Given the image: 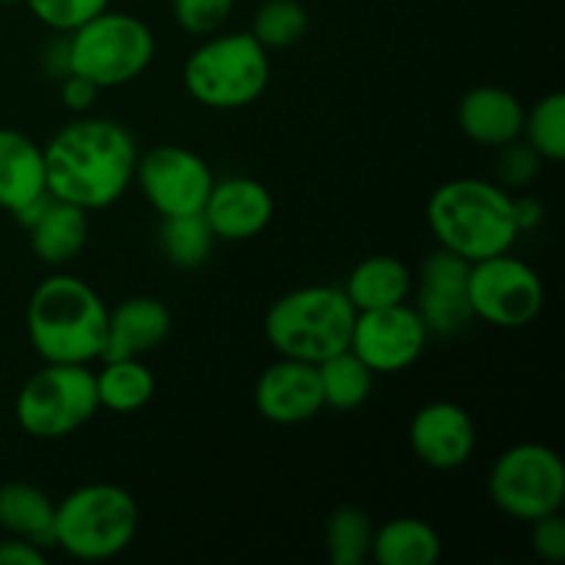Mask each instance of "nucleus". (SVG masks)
Segmentation results:
<instances>
[{"label":"nucleus","mask_w":565,"mask_h":565,"mask_svg":"<svg viewBox=\"0 0 565 565\" xmlns=\"http://www.w3.org/2000/svg\"><path fill=\"white\" fill-rule=\"evenodd\" d=\"M136 163V138L125 125L103 116L70 121L44 147L50 196L86 213L119 202L130 188Z\"/></svg>","instance_id":"f257e3e1"},{"label":"nucleus","mask_w":565,"mask_h":565,"mask_svg":"<svg viewBox=\"0 0 565 565\" xmlns=\"http://www.w3.org/2000/svg\"><path fill=\"white\" fill-rule=\"evenodd\" d=\"M28 337L47 364H92L103 359L108 307L92 285L55 274L31 292Z\"/></svg>","instance_id":"f03ea898"},{"label":"nucleus","mask_w":565,"mask_h":565,"mask_svg":"<svg viewBox=\"0 0 565 565\" xmlns=\"http://www.w3.org/2000/svg\"><path fill=\"white\" fill-rule=\"evenodd\" d=\"M428 226L441 248H450L469 263L511 252L522 235L511 191L475 177L436 188L428 202Z\"/></svg>","instance_id":"7ed1b4c3"},{"label":"nucleus","mask_w":565,"mask_h":565,"mask_svg":"<svg viewBox=\"0 0 565 565\" xmlns=\"http://www.w3.org/2000/svg\"><path fill=\"white\" fill-rule=\"evenodd\" d=\"M353 309L342 287L309 285L287 292L265 315V337L279 356L320 364L351 348Z\"/></svg>","instance_id":"20e7f679"},{"label":"nucleus","mask_w":565,"mask_h":565,"mask_svg":"<svg viewBox=\"0 0 565 565\" xmlns=\"http://www.w3.org/2000/svg\"><path fill=\"white\" fill-rule=\"evenodd\" d=\"M270 81L268 50L252 31L221 33L188 55L182 83L199 105L213 110H237L257 103Z\"/></svg>","instance_id":"39448f33"},{"label":"nucleus","mask_w":565,"mask_h":565,"mask_svg":"<svg viewBox=\"0 0 565 565\" xmlns=\"http://www.w3.org/2000/svg\"><path fill=\"white\" fill-rule=\"evenodd\" d=\"M138 530V505L114 483H88L55 505V546L75 561L97 563L121 555Z\"/></svg>","instance_id":"423d86ee"},{"label":"nucleus","mask_w":565,"mask_h":565,"mask_svg":"<svg viewBox=\"0 0 565 565\" xmlns=\"http://www.w3.org/2000/svg\"><path fill=\"white\" fill-rule=\"evenodd\" d=\"M72 72L99 88L136 81L154 58L152 28L125 11H99L70 33Z\"/></svg>","instance_id":"0eeeda50"},{"label":"nucleus","mask_w":565,"mask_h":565,"mask_svg":"<svg viewBox=\"0 0 565 565\" xmlns=\"http://www.w3.org/2000/svg\"><path fill=\"white\" fill-rule=\"evenodd\" d=\"M99 412L88 364H47L22 384L14 403L20 428L33 439H64Z\"/></svg>","instance_id":"6e6552de"},{"label":"nucleus","mask_w":565,"mask_h":565,"mask_svg":"<svg viewBox=\"0 0 565 565\" xmlns=\"http://www.w3.org/2000/svg\"><path fill=\"white\" fill-rule=\"evenodd\" d=\"M489 497L516 522H535L546 513H557L565 500L563 458L535 441L511 447L491 467Z\"/></svg>","instance_id":"1a4fd4ad"},{"label":"nucleus","mask_w":565,"mask_h":565,"mask_svg":"<svg viewBox=\"0 0 565 565\" xmlns=\"http://www.w3.org/2000/svg\"><path fill=\"white\" fill-rule=\"evenodd\" d=\"M467 296L472 315L483 323L497 329H524L541 315L546 292L541 276L505 252L472 263Z\"/></svg>","instance_id":"9d476101"},{"label":"nucleus","mask_w":565,"mask_h":565,"mask_svg":"<svg viewBox=\"0 0 565 565\" xmlns=\"http://www.w3.org/2000/svg\"><path fill=\"white\" fill-rule=\"evenodd\" d=\"M132 180L141 188L143 199L160 213L171 215L202 213L215 177L202 154L180 143H160L138 154Z\"/></svg>","instance_id":"9b49d317"},{"label":"nucleus","mask_w":565,"mask_h":565,"mask_svg":"<svg viewBox=\"0 0 565 565\" xmlns=\"http://www.w3.org/2000/svg\"><path fill=\"white\" fill-rule=\"evenodd\" d=\"M428 337L417 309L408 303H395V307L356 312L351 351L375 375L403 373L423 356Z\"/></svg>","instance_id":"f8f14e48"},{"label":"nucleus","mask_w":565,"mask_h":565,"mask_svg":"<svg viewBox=\"0 0 565 565\" xmlns=\"http://www.w3.org/2000/svg\"><path fill=\"white\" fill-rule=\"evenodd\" d=\"M472 263L458 257L450 248H436L419 265L417 315L428 334L452 337L461 334L475 320L469 307L467 285Z\"/></svg>","instance_id":"ddd939ff"},{"label":"nucleus","mask_w":565,"mask_h":565,"mask_svg":"<svg viewBox=\"0 0 565 565\" xmlns=\"http://www.w3.org/2000/svg\"><path fill=\"white\" fill-rule=\"evenodd\" d=\"M412 450L425 467L458 469L472 458L478 447V428L463 406L450 401L425 403L408 425Z\"/></svg>","instance_id":"4468645a"},{"label":"nucleus","mask_w":565,"mask_h":565,"mask_svg":"<svg viewBox=\"0 0 565 565\" xmlns=\"http://www.w3.org/2000/svg\"><path fill=\"white\" fill-rule=\"evenodd\" d=\"M257 412L274 425H301L326 408L318 364L281 356L270 364L254 386Z\"/></svg>","instance_id":"2eb2a0df"},{"label":"nucleus","mask_w":565,"mask_h":565,"mask_svg":"<svg viewBox=\"0 0 565 565\" xmlns=\"http://www.w3.org/2000/svg\"><path fill=\"white\" fill-rule=\"evenodd\" d=\"M202 215L215 241L243 243L263 235L274 218V196L252 177H226L213 182Z\"/></svg>","instance_id":"dca6fc26"},{"label":"nucleus","mask_w":565,"mask_h":565,"mask_svg":"<svg viewBox=\"0 0 565 565\" xmlns=\"http://www.w3.org/2000/svg\"><path fill=\"white\" fill-rule=\"evenodd\" d=\"M171 334V312L160 298L132 296L108 309V329L99 362L141 359L163 345Z\"/></svg>","instance_id":"f3484780"},{"label":"nucleus","mask_w":565,"mask_h":565,"mask_svg":"<svg viewBox=\"0 0 565 565\" xmlns=\"http://www.w3.org/2000/svg\"><path fill=\"white\" fill-rule=\"evenodd\" d=\"M458 125L469 141L500 149L522 138L524 105L500 86H475L458 105Z\"/></svg>","instance_id":"a211bd4d"},{"label":"nucleus","mask_w":565,"mask_h":565,"mask_svg":"<svg viewBox=\"0 0 565 565\" xmlns=\"http://www.w3.org/2000/svg\"><path fill=\"white\" fill-rule=\"evenodd\" d=\"M47 191L44 149L25 132L0 127V207L11 215Z\"/></svg>","instance_id":"6ab92c4d"},{"label":"nucleus","mask_w":565,"mask_h":565,"mask_svg":"<svg viewBox=\"0 0 565 565\" xmlns=\"http://www.w3.org/2000/svg\"><path fill=\"white\" fill-rule=\"evenodd\" d=\"M31 248L44 265H66L86 248L88 213L77 204L50 199L44 213L28 226Z\"/></svg>","instance_id":"aec40b11"},{"label":"nucleus","mask_w":565,"mask_h":565,"mask_svg":"<svg viewBox=\"0 0 565 565\" xmlns=\"http://www.w3.org/2000/svg\"><path fill=\"white\" fill-rule=\"evenodd\" d=\"M342 290L351 298L356 312L395 307V303L408 301V292H412V270H408V265L403 259L390 257V254H375V257L362 259L351 270Z\"/></svg>","instance_id":"412c9836"},{"label":"nucleus","mask_w":565,"mask_h":565,"mask_svg":"<svg viewBox=\"0 0 565 565\" xmlns=\"http://www.w3.org/2000/svg\"><path fill=\"white\" fill-rule=\"evenodd\" d=\"M55 502L31 483L0 486V530L50 550L55 546Z\"/></svg>","instance_id":"4be33fe9"},{"label":"nucleus","mask_w":565,"mask_h":565,"mask_svg":"<svg viewBox=\"0 0 565 565\" xmlns=\"http://www.w3.org/2000/svg\"><path fill=\"white\" fill-rule=\"evenodd\" d=\"M370 557L379 565H436L441 561V535L423 519H392L373 533Z\"/></svg>","instance_id":"5701e85b"},{"label":"nucleus","mask_w":565,"mask_h":565,"mask_svg":"<svg viewBox=\"0 0 565 565\" xmlns=\"http://www.w3.org/2000/svg\"><path fill=\"white\" fill-rule=\"evenodd\" d=\"M99 408L114 414L141 412L154 395V375L141 359H108L94 373Z\"/></svg>","instance_id":"b1692460"},{"label":"nucleus","mask_w":565,"mask_h":565,"mask_svg":"<svg viewBox=\"0 0 565 565\" xmlns=\"http://www.w3.org/2000/svg\"><path fill=\"white\" fill-rule=\"evenodd\" d=\"M318 379L326 406L337 412H353L373 392L375 373L348 348L318 364Z\"/></svg>","instance_id":"393cba45"},{"label":"nucleus","mask_w":565,"mask_h":565,"mask_svg":"<svg viewBox=\"0 0 565 565\" xmlns=\"http://www.w3.org/2000/svg\"><path fill=\"white\" fill-rule=\"evenodd\" d=\"M158 243L163 257L174 268L193 270L210 259L215 246V235L202 213L171 215V218H163V224H160Z\"/></svg>","instance_id":"a878e982"},{"label":"nucleus","mask_w":565,"mask_h":565,"mask_svg":"<svg viewBox=\"0 0 565 565\" xmlns=\"http://www.w3.org/2000/svg\"><path fill=\"white\" fill-rule=\"evenodd\" d=\"M373 519L356 505H342L326 522V552L334 565H362L373 546Z\"/></svg>","instance_id":"bb28decb"},{"label":"nucleus","mask_w":565,"mask_h":565,"mask_svg":"<svg viewBox=\"0 0 565 565\" xmlns=\"http://www.w3.org/2000/svg\"><path fill=\"white\" fill-rule=\"evenodd\" d=\"M522 138L541 154V160L561 163L565 158V94L552 92L524 110Z\"/></svg>","instance_id":"cd10ccee"},{"label":"nucleus","mask_w":565,"mask_h":565,"mask_svg":"<svg viewBox=\"0 0 565 565\" xmlns=\"http://www.w3.org/2000/svg\"><path fill=\"white\" fill-rule=\"evenodd\" d=\"M309 14L298 0H265L252 22V33L265 50H285L301 42Z\"/></svg>","instance_id":"c85d7f7f"},{"label":"nucleus","mask_w":565,"mask_h":565,"mask_svg":"<svg viewBox=\"0 0 565 565\" xmlns=\"http://www.w3.org/2000/svg\"><path fill=\"white\" fill-rule=\"evenodd\" d=\"M31 9V14L55 33H72L105 11L110 0H22Z\"/></svg>","instance_id":"c756f323"},{"label":"nucleus","mask_w":565,"mask_h":565,"mask_svg":"<svg viewBox=\"0 0 565 565\" xmlns=\"http://www.w3.org/2000/svg\"><path fill=\"white\" fill-rule=\"evenodd\" d=\"M235 0H171L174 22L191 36H213L230 20Z\"/></svg>","instance_id":"7c9ffc66"},{"label":"nucleus","mask_w":565,"mask_h":565,"mask_svg":"<svg viewBox=\"0 0 565 565\" xmlns=\"http://www.w3.org/2000/svg\"><path fill=\"white\" fill-rule=\"evenodd\" d=\"M541 154L530 147L527 141L516 138V141L500 147V158H497V185L505 191H516V188L530 185L539 174Z\"/></svg>","instance_id":"2f4dec72"},{"label":"nucleus","mask_w":565,"mask_h":565,"mask_svg":"<svg viewBox=\"0 0 565 565\" xmlns=\"http://www.w3.org/2000/svg\"><path fill=\"white\" fill-rule=\"evenodd\" d=\"M533 524V552L546 563H563L565 561V519L563 513H546V516L535 519Z\"/></svg>","instance_id":"473e14b6"},{"label":"nucleus","mask_w":565,"mask_h":565,"mask_svg":"<svg viewBox=\"0 0 565 565\" xmlns=\"http://www.w3.org/2000/svg\"><path fill=\"white\" fill-rule=\"evenodd\" d=\"M58 86H61V99H64V105L70 110H75V114H86V110L97 103L99 92H103L97 83L77 75V72H70L64 81H58Z\"/></svg>","instance_id":"72a5a7b5"},{"label":"nucleus","mask_w":565,"mask_h":565,"mask_svg":"<svg viewBox=\"0 0 565 565\" xmlns=\"http://www.w3.org/2000/svg\"><path fill=\"white\" fill-rule=\"evenodd\" d=\"M42 70L50 81H64L72 72V55H70V33H55L42 53Z\"/></svg>","instance_id":"f704fd0d"},{"label":"nucleus","mask_w":565,"mask_h":565,"mask_svg":"<svg viewBox=\"0 0 565 565\" xmlns=\"http://www.w3.org/2000/svg\"><path fill=\"white\" fill-rule=\"evenodd\" d=\"M0 565H47V552L31 541L9 535L0 541Z\"/></svg>","instance_id":"c9c22d12"},{"label":"nucleus","mask_w":565,"mask_h":565,"mask_svg":"<svg viewBox=\"0 0 565 565\" xmlns=\"http://www.w3.org/2000/svg\"><path fill=\"white\" fill-rule=\"evenodd\" d=\"M513 213H516L519 232L535 230V226L544 221V207H541V202H535V199H530V196L513 199Z\"/></svg>","instance_id":"e433bc0d"},{"label":"nucleus","mask_w":565,"mask_h":565,"mask_svg":"<svg viewBox=\"0 0 565 565\" xmlns=\"http://www.w3.org/2000/svg\"><path fill=\"white\" fill-rule=\"evenodd\" d=\"M0 3H3V6H9V3H17V0H0Z\"/></svg>","instance_id":"4c0bfd02"}]
</instances>
